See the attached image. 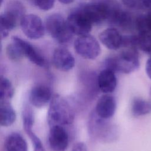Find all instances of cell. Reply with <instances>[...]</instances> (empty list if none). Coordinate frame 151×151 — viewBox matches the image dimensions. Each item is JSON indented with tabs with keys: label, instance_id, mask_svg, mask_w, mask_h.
I'll list each match as a JSON object with an SVG mask.
<instances>
[{
	"label": "cell",
	"instance_id": "cell-21",
	"mask_svg": "<svg viewBox=\"0 0 151 151\" xmlns=\"http://www.w3.org/2000/svg\"><path fill=\"white\" fill-rule=\"evenodd\" d=\"M131 110L134 116L147 114L151 111V103L141 98H135L132 101Z\"/></svg>",
	"mask_w": 151,
	"mask_h": 151
},
{
	"label": "cell",
	"instance_id": "cell-10",
	"mask_svg": "<svg viewBox=\"0 0 151 151\" xmlns=\"http://www.w3.org/2000/svg\"><path fill=\"white\" fill-rule=\"evenodd\" d=\"M48 139L49 146L52 151H65L68 147L69 136L64 126L50 127Z\"/></svg>",
	"mask_w": 151,
	"mask_h": 151
},
{
	"label": "cell",
	"instance_id": "cell-13",
	"mask_svg": "<svg viewBox=\"0 0 151 151\" xmlns=\"http://www.w3.org/2000/svg\"><path fill=\"white\" fill-rule=\"evenodd\" d=\"M52 63L57 69L66 72L71 70L74 67L75 59L67 49L60 47L54 51Z\"/></svg>",
	"mask_w": 151,
	"mask_h": 151
},
{
	"label": "cell",
	"instance_id": "cell-5",
	"mask_svg": "<svg viewBox=\"0 0 151 151\" xmlns=\"http://www.w3.org/2000/svg\"><path fill=\"white\" fill-rule=\"evenodd\" d=\"M74 48L79 55L87 60L96 59L101 52L98 41L89 34L79 36L74 41Z\"/></svg>",
	"mask_w": 151,
	"mask_h": 151
},
{
	"label": "cell",
	"instance_id": "cell-17",
	"mask_svg": "<svg viewBox=\"0 0 151 151\" xmlns=\"http://www.w3.org/2000/svg\"><path fill=\"white\" fill-rule=\"evenodd\" d=\"M0 33L1 39L6 38L9 32L13 29L21 21L20 19L12 12L6 10L1 15L0 17Z\"/></svg>",
	"mask_w": 151,
	"mask_h": 151
},
{
	"label": "cell",
	"instance_id": "cell-6",
	"mask_svg": "<svg viewBox=\"0 0 151 151\" xmlns=\"http://www.w3.org/2000/svg\"><path fill=\"white\" fill-rule=\"evenodd\" d=\"M22 32L29 38H41L45 33V27L41 19L35 14L25 15L20 21Z\"/></svg>",
	"mask_w": 151,
	"mask_h": 151
},
{
	"label": "cell",
	"instance_id": "cell-26",
	"mask_svg": "<svg viewBox=\"0 0 151 151\" xmlns=\"http://www.w3.org/2000/svg\"><path fill=\"white\" fill-rule=\"evenodd\" d=\"M34 2L40 9L48 11L54 6L55 0H34Z\"/></svg>",
	"mask_w": 151,
	"mask_h": 151
},
{
	"label": "cell",
	"instance_id": "cell-28",
	"mask_svg": "<svg viewBox=\"0 0 151 151\" xmlns=\"http://www.w3.org/2000/svg\"><path fill=\"white\" fill-rule=\"evenodd\" d=\"M71 151H88L86 145L81 142H77L75 143Z\"/></svg>",
	"mask_w": 151,
	"mask_h": 151
},
{
	"label": "cell",
	"instance_id": "cell-29",
	"mask_svg": "<svg viewBox=\"0 0 151 151\" xmlns=\"http://www.w3.org/2000/svg\"><path fill=\"white\" fill-rule=\"evenodd\" d=\"M128 8H134L136 6V0H120Z\"/></svg>",
	"mask_w": 151,
	"mask_h": 151
},
{
	"label": "cell",
	"instance_id": "cell-9",
	"mask_svg": "<svg viewBox=\"0 0 151 151\" xmlns=\"http://www.w3.org/2000/svg\"><path fill=\"white\" fill-rule=\"evenodd\" d=\"M67 22L72 33L79 36L88 34L93 25L91 21L79 9L71 13Z\"/></svg>",
	"mask_w": 151,
	"mask_h": 151
},
{
	"label": "cell",
	"instance_id": "cell-22",
	"mask_svg": "<svg viewBox=\"0 0 151 151\" xmlns=\"http://www.w3.org/2000/svg\"><path fill=\"white\" fill-rule=\"evenodd\" d=\"M14 94V88L10 80L5 77L0 78V101H10Z\"/></svg>",
	"mask_w": 151,
	"mask_h": 151
},
{
	"label": "cell",
	"instance_id": "cell-30",
	"mask_svg": "<svg viewBox=\"0 0 151 151\" xmlns=\"http://www.w3.org/2000/svg\"><path fill=\"white\" fill-rule=\"evenodd\" d=\"M146 72L147 76L151 79V56L147 59L146 63Z\"/></svg>",
	"mask_w": 151,
	"mask_h": 151
},
{
	"label": "cell",
	"instance_id": "cell-2",
	"mask_svg": "<svg viewBox=\"0 0 151 151\" xmlns=\"http://www.w3.org/2000/svg\"><path fill=\"white\" fill-rule=\"evenodd\" d=\"M106 68L114 72L129 74L136 71L140 65L137 49L127 48L116 55L109 57L105 61Z\"/></svg>",
	"mask_w": 151,
	"mask_h": 151
},
{
	"label": "cell",
	"instance_id": "cell-15",
	"mask_svg": "<svg viewBox=\"0 0 151 151\" xmlns=\"http://www.w3.org/2000/svg\"><path fill=\"white\" fill-rule=\"evenodd\" d=\"M97 87L105 94H110L114 91L117 86V78L115 72L106 68L101 70L97 77Z\"/></svg>",
	"mask_w": 151,
	"mask_h": 151
},
{
	"label": "cell",
	"instance_id": "cell-16",
	"mask_svg": "<svg viewBox=\"0 0 151 151\" xmlns=\"http://www.w3.org/2000/svg\"><path fill=\"white\" fill-rule=\"evenodd\" d=\"M99 39L109 50H117L123 45V36L116 28H109L104 29L100 33Z\"/></svg>",
	"mask_w": 151,
	"mask_h": 151
},
{
	"label": "cell",
	"instance_id": "cell-33",
	"mask_svg": "<svg viewBox=\"0 0 151 151\" xmlns=\"http://www.w3.org/2000/svg\"><path fill=\"white\" fill-rule=\"evenodd\" d=\"M1 4L2 3V2H3V0H1Z\"/></svg>",
	"mask_w": 151,
	"mask_h": 151
},
{
	"label": "cell",
	"instance_id": "cell-20",
	"mask_svg": "<svg viewBox=\"0 0 151 151\" xmlns=\"http://www.w3.org/2000/svg\"><path fill=\"white\" fill-rule=\"evenodd\" d=\"M109 19L113 24L122 27L127 28L132 22L130 15L124 11L117 8H111Z\"/></svg>",
	"mask_w": 151,
	"mask_h": 151
},
{
	"label": "cell",
	"instance_id": "cell-1",
	"mask_svg": "<svg viewBox=\"0 0 151 151\" xmlns=\"http://www.w3.org/2000/svg\"><path fill=\"white\" fill-rule=\"evenodd\" d=\"M48 124L54 126L70 125L74 120V113L67 101L59 94H54L49 103Z\"/></svg>",
	"mask_w": 151,
	"mask_h": 151
},
{
	"label": "cell",
	"instance_id": "cell-11",
	"mask_svg": "<svg viewBox=\"0 0 151 151\" xmlns=\"http://www.w3.org/2000/svg\"><path fill=\"white\" fill-rule=\"evenodd\" d=\"M34 121V114L32 109L29 107H25L22 113L23 127L31 141L34 151H46L40 138L32 131Z\"/></svg>",
	"mask_w": 151,
	"mask_h": 151
},
{
	"label": "cell",
	"instance_id": "cell-27",
	"mask_svg": "<svg viewBox=\"0 0 151 151\" xmlns=\"http://www.w3.org/2000/svg\"><path fill=\"white\" fill-rule=\"evenodd\" d=\"M136 6L142 9H151V0H136Z\"/></svg>",
	"mask_w": 151,
	"mask_h": 151
},
{
	"label": "cell",
	"instance_id": "cell-32",
	"mask_svg": "<svg viewBox=\"0 0 151 151\" xmlns=\"http://www.w3.org/2000/svg\"><path fill=\"white\" fill-rule=\"evenodd\" d=\"M149 97H150V102L151 103V88L150 89V91H149Z\"/></svg>",
	"mask_w": 151,
	"mask_h": 151
},
{
	"label": "cell",
	"instance_id": "cell-24",
	"mask_svg": "<svg viewBox=\"0 0 151 151\" xmlns=\"http://www.w3.org/2000/svg\"><path fill=\"white\" fill-rule=\"evenodd\" d=\"M136 27L138 32H151V11L139 16L136 19Z\"/></svg>",
	"mask_w": 151,
	"mask_h": 151
},
{
	"label": "cell",
	"instance_id": "cell-23",
	"mask_svg": "<svg viewBox=\"0 0 151 151\" xmlns=\"http://www.w3.org/2000/svg\"><path fill=\"white\" fill-rule=\"evenodd\" d=\"M137 48L146 53H151V32H139L136 35Z\"/></svg>",
	"mask_w": 151,
	"mask_h": 151
},
{
	"label": "cell",
	"instance_id": "cell-8",
	"mask_svg": "<svg viewBox=\"0 0 151 151\" xmlns=\"http://www.w3.org/2000/svg\"><path fill=\"white\" fill-rule=\"evenodd\" d=\"M12 41L18 47L24 57L32 63L41 67H47V63L44 56L29 42L17 36L12 37Z\"/></svg>",
	"mask_w": 151,
	"mask_h": 151
},
{
	"label": "cell",
	"instance_id": "cell-25",
	"mask_svg": "<svg viewBox=\"0 0 151 151\" xmlns=\"http://www.w3.org/2000/svg\"><path fill=\"white\" fill-rule=\"evenodd\" d=\"M6 53L8 57L10 60L14 61H19L24 57V55L20 49L13 42L6 46Z\"/></svg>",
	"mask_w": 151,
	"mask_h": 151
},
{
	"label": "cell",
	"instance_id": "cell-12",
	"mask_svg": "<svg viewBox=\"0 0 151 151\" xmlns=\"http://www.w3.org/2000/svg\"><path fill=\"white\" fill-rule=\"evenodd\" d=\"M52 96L50 87L44 84H37L31 88L29 100L34 107L42 108L50 103Z\"/></svg>",
	"mask_w": 151,
	"mask_h": 151
},
{
	"label": "cell",
	"instance_id": "cell-31",
	"mask_svg": "<svg viewBox=\"0 0 151 151\" xmlns=\"http://www.w3.org/2000/svg\"><path fill=\"white\" fill-rule=\"evenodd\" d=\"M58 1L59 2H60L63 4H70L73 3L74 1V0H58Z\"/></svg>",
	"mask_w": 151,
	"mask_h": 151
},
{
	"label": "cell",
	"instance_id": "cell-4",
	"mask_svg": "<svg viewBox=\"0 0 151 151\" xmlns=\"http://www.w3.org/2000/svg\"><path fill=\"white\" fill-rule=\"evenodd\" d=\"M98 116L94 112L90 116L88 128L90 134L98 140L109 142L116 138L117 131L116 127Z\"/></svg>",
	"mask_w": 151,
	"mask_h": 151
},
{
	"label": "cell",
	"instance_id": "cell-18",
	"mask_svg": "<svg viewBox=\"0 0 151 151\" xmlns=\"http://www.w3.org/2000/svg\"><path fill=\"white\" fill-rule=\"evenodd\" d=\"M6 151H28L27 143L18 133L12 132L8 135L5 141Z\"/></svg>",
	"mask_w": 151,
	"mask_h": 151
},
{
	"label": "cell",
	"instance_id": "cell-14",
	"mask_svg": "<svg viewBox=\"0 0 151 151\" xmlns=\"http://www.w3.org/2000/svg\"><path fill=\"white\" fill-rule=\"evenodd\" d=\"M116 110L115 98L110 94H105L98 100L95 108V113L102 119H109L113 116Z\"/></svg>",
	"mask_w": 151,
	"mask_h": 151
},
{
	"label": "cell",
	"instance_id": "cell-7",
	"mask_svg": "<svg viewBox=\"0 0 151 151\" xmlns=\"http://www.w3.org/2000/svg\"><path fill=\"white\" fill-rule=\"evenodd\" d=\"M79 10L87 17L93 24H100L109 19L110 7L103 2H95L86 4Z\"/></svg>",
	"mask_w": 151,
	"mask_h": 151
},
{
	"label": "cell",
	"instance_id": "cell-3",
	"mask_svg": "<svg viewBox=\"0 0 151 151\" xmlns=\"http://www.w3.org/2000/svg\"><path fill=\"white\" fill-rule=\"evenodd\" d=\"M45 27L50 36L60 44H66L72 38L73 34L67 21L59 14H52L48 17Z\"/></svg>",
	"mask_w": 151,
	"mask_h": 151
},
{
	"label": "cell",
	"instance_id": "cell-19",
	"mask_svg": "<svg viewBox=\"0 0 151 151\" xmlns=\"http://www.w3.org/2000/svg\"><path fill=\"white\" fill-rule=\"evenodd\" d=\"M16 120V113L10 101H0V124L2 127L11 126Z\"/></svg>",
	"mask_w": 151,
	"mask_h": 151
}]
</instances>
